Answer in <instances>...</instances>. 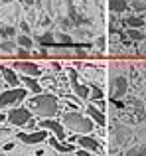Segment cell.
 Returning a JSON list of instances; mask_svg holds the SVG:
<instances>
[{
	"label": "cell",
	"instance_id": "6da1fadb",
	"mask_svg": "<svg viewBox=\"0 0 146 156\" xmlns=\"http://www.w3.org/2000/svg\"><path fill=\"white\" fill-rule=\"evenodd\" d=\"M26 109L40 119H54L59 111V101L54 95H32L26 101Z\"/></svg>",
	"mask_w": 146,
	"mask_h": 156
},
{
	"label": "cell",
	"instance_id": "7a4b0ae2",
	"mask_svg": "<svg viewBox=\"0 0 146 156\" xmlns=\"http://www.w3.org/2000/svg\"><path fill=\"white\" fill-rule=\"evenodd\" d=\"M61 125L65 126V129H69L71 133H77V134H89L95 130V122L91 121V119L87 117V115H81L77 113V111H73V113H65L61 119Z\"/></svg>",
	"mask_w": 146,
	"mask_h": 156
},
{
	"label": "cell",
	"instance_id": "3957f363",
	"mask_svg": "<svg viewBox=\"0 0 146 156\" xmlns=\"http://www.w3.org/2000/svg\"><path fill=\"white\" fill-rule=\"evenodd\" d=\"M28 97V91L24 87H16V89H6L0 93V111L8 109V107H16L20 101H24Z\"/></svg>",
	"mask_w": 146,
	"mask_h": 156
},
{
	"label": "cell",
	"instance_id": "277c9868",
	"mask_svg": "<svg viewBox=\"0 0 146 156\" xmlns=\"http://www.w3.org/2000/svg\"><path fill=\"white\" fill-rule=\"evenodd\" d=\"M32 119H34V115H32L26 107H12V109L6 113V122L10 126H14V129L16 126H18V129L20 126H26Z\"/></svg>",
	"mask_w": 146,
	"mask_h": 156
},
{
	"label": "cell",
	"instance_id": "5b68a950",
	"mask_svg": "<svg viewBox=\"0 0 146 156\" xmlns=\"http://www.w3.org/2000/svg\"><path fill=\"white\" fill-rule=\"evenodd\" d=\"M22 20V8L18 6L16 2L12 4H4L0 8V22L6 24V26H16Z\"/></svg>",
	"mask_w": 146,
	"mask_h": 156
},
{
	"label": "cell",
	"instance_id": "8992f818",
	"mask_svg": "<svg viewBox=\"0 0 146 156\" xmlns=\"http://www.w3.org/2000/svg\"><path fill=\"white\" fill-rule=\"evenodd\" d=\"M113 140H115L116 146H128V142L134 140V130L128 125H115L113 129Z\"/></svg>",
	"mask_w": 146,
	"mask_h": 156
},
{
	"label": "cell",
	"instance_id": "52a82bcc",
	"mask_svg": "<svg viewBox=\"0 0 146 156\" xmlns=\"http://www.w3.org/2000/svg\"><path fill=\"white\" fill-rule=\"evenodd\" d=\"M18 142H22V144L26 146H34V144H42V142H46L47 138V130L40 129V130H32V133H18Z\"/></svg>",
	"mask_w": 146,
	"mask_h": 156
},
{
	"label": "cell",
	"instance_id": "ba28073f",
	"mask_svg": "<svg viewBox=\"0 0 146 156\" xmlns=\"http://www.w3.org/2000/svg\"><path fill=\"white\" fill-rule=\"evenodd\" d=\"M38 125H40V129L54 133L55 136H57V140L65 142V138H67V136H65V126L61 125V121H55V119H42Z\"/></svg>",
	"mask_w": 146,
	"mask_h": 156
},
{
	"label": "cell",
	"instance_id": "9c48e42d",
	"mask_svg": "<svg viewBox=\"0 0 146 156\" xmlns=\"http://www.w3.org/2000/svg\"><path fill=\"white\" fill-rule=\"evenodd\" d=\"M111 97L113 99H123V97H127L128 93V79L124 75H116L115 79L111 81Z\"/></svg>",
	"mask_w": 146,
	"mask_h": 156
},
{
	"label": "cell",
	"instance_id": "30bf717a",
	"mask_svg": "<svg viewBox=\"0 0 146 156\" xmlns=\"http://www.w3.org/2000/svg\"><path fill=\"white\" fill-rule=\"evenodd\" d=\"M77 142H79V146L83 150H89V152H103L101 150V140L95 136H89V134H83V136L77 138Z\"/></svg>",
	"mask_w": 146,
	"mask_h": 156
},
{
	"label": "cell",
	"instance_id": "8fae6325",
	"mask_svg": "<svg viewBox=\"0 0 146 156\" xmlns=\"http://www.w3.org/2000/svg\"><path fill=\"white\" fill-rule=\"evenodd\" d=\"M69 79H71V89H73V93L77 95V99H89V87L87 85H83V83H79V79H77V73L75 71H71L69 73Z\"/></svg>",
	"mask_w": 146,
	"mask_h": 156
},
{
	"label": "cell",
	"instance_id": "7c38bea8",
	"mask_svg": "<svg viewBox=\"0 0 146 156\" xmlns=\"http://www.w3.org/2000/svg\"><path fill=\"white\" fill-rule=\"evenodd\" d=\"M20 83H22V87L26 89L28 93H34V95H40V93L43 91V87L40 85V81L36 79V77H30V75H20Z\"/></svg>",
	"mask_w": 146,
	"mask_h": 156
},
{
	"label": "cell",
	"instance_id": "4fadbf2b",
	"mask_svg": "<svg viewBox=\"0 0 146 156\" xmlns=\"http://www.w3.org/2000/svg\"><path fill=\"white\" fill-rule=\"evenodd\" d=\"M0 73H2V79L10 85V89H16V87L22 85V83H20V75H18L16 69H12V67H0Z\"/></svg>",
	"mask_w": 146,
	"mask_h": 156
},
{
	"label": "cell",
	"instance_id": "5bb4252c",
	"mask_svg": "<svg viewBox=\"0 0 146 156\" xmlns=\"http://www.w3.org/2000/svg\"><path fill=\"white\" fill-rule=\"evenodd\" d=\"M85 109H87V117L91 119L97 126H105L107 125V117H105V113L101 109H97L95 105H87Z\"/></svg>",
	"mask_w": 146,
	"mask_h": 156
},
{
	"label": "cell",
	"instance_id": "9a60e30c",
	"mask_svg": "<svg viewBox=\"0 0 146 156\" xmlns=\"http://www.w3.org/2000/svg\"><path fill=\"white\" fill-rule=\"evenodd\" d=\"M16 69L24 71L26 75H30V77L34 75L36 79H38V77H42V69H40L36 63H16Z\"/></svg>",
	"mask_w": 146,
	"mask_h": 156
},
{
	"label": "cell",
	"instance_id": "2e32d148",
	"mask_svg": "<svg viewBox=\"0 0 146 156\" xmlns=\"http://www.w3.org/2000/svg\"><path fill=\"white\" fill-rule=\"evenodd\" d=\"M107 6L111 14H123L128 8V0H107Z\"/></svg>",
	"mask_w": 146,
	"mask_h": 156
},
{
	"label": "cell",
	"instance_id": "e0dca14e",
	"mask_svg": "<svg viewBox=\"0 0 146 156\" xmlns=\"http://www.w3.org/2000/svg\"><path fill=\"white\" fill-rule=\"evenodd\" d=\"M36 42H38L40 46H43V48H54L55 46V36L51 34V32H46V34L36 36Z\"/></svg>",
	"mask_w": 146,
	"mask_h": 156
},
{
	"label": "cell",
	"instance_id": "ac0fdd59",
	"mask_svg": "<svg viewBox=\"0 0 146 156\" xmlns=\"http://www.w3.org/2000/svg\"><path fill=\"white\" fill-rule=\"evenodd\" d=\"M16 46L22 48V50H32L34 48V38L26 34H18L16 36Z\"/></svg>",
	"mask_w": 146,
	"mask_h": 156
},
{
	"label": "cell",
	"instance_id": "d6986e66",
	"mask_svg": "<svg viewBox=\"0 0 146 156\" xmlns=\"http://www.w3.org/2000/svg\"><path fill=\"white\" fill-rule=\"evenodd\" d=\"M124 156H146V144H132L127 148V152H124Z\"/></svg>",
	"mask_w": 146,
	"mask_h": 156
},
{
	"label": "cell",
	"instance_id": "ffe728a7",
	"mask_svg": "<svg viewBox=\"0 0 146 156\" xmlns=\"http://www.w3.org/2000/svg\"><path fill=\"white\" fill-rule=\"evenodd\" d=\"M54 36H55V46H57V44H61V46H65V48L75 46V44H73V38H71V36L61 34V32H57V34H54Z\"/></svg>",
	"mask_w": 146,
	"mask_h": 156
},
{
	"label": "cell",
	"instance_id": "44dd1931",
	"mask_svg": "<svg viewBox=\"0 0 146 156\" xmlns=\"http://www.w3.org/2000/svg\"><path fill=\"white\" fill-rule=\"evenodd\" d=\"M14 36H16V28L14 26H6V24L0 26V38L2 40H12Z\"/></svg>",
	"mask_w": 146,
	"mask_h": 156
},
{
	"label": "cell",
	"instance_id": "7402d4cb",
	"mask_svg": "<svg viewBox=\"0 0 146 156\" xmlns=\"http://www.w3.org/2000/svg\"><path fill=\"white\" fill-rule=\"evenodd\" d=\"M16 50H18V46H16L14 40H2V42H0V51H4V53H14Z\"/></svg>",
	"mask_w": 146,
	"mask_h": 156
},
{
	"label": "cell",
	"instance_id": "603a6c76",
	"mask_svg": "<svg viewBox=\"0 0 146 156\" xmlns=\"http://www.w3.org/2000/svg\"><path fill=\"white\" fill-rule=\"evenodd\" d=\"M128 6H130L136 14H140L142 18L146 16V2H142V0H130V4H128Z\"/></svg>",
	"mask_w": 146,
	"mask_h": 156
},
{
	"label": "cell",
	"instance_id": "cb8c5ba5",
	"mask_svg": "<svg viewBox=\"0 0 146 156\" xmlns=\"http://www.w3.org/2000/svg\"><path fill=\"white\" fill-rule=\"evenodd\" d=\"M127 24H128V28H144V18L142 16H128V20H127Z\"/></svg>",
	"mask_w": 146,
	"mask_h": 156
},
{
	"label": "cell",
	"instance_id": "d4e9b609",
	"mask_svg": "<svg viewBox=\"0 0 146 156\" xmlns=\"http://www.w3.org/2000/svg\"><path fill=\"white\" fill-rule=\"evenodd\" d=\"M128 38L134 40V42H142L144 40V32L138 30V28H128Z\"/></svg>",
	"mask_w": 146,
	"mask_h": 156
},
{
	"label": "cell",
	"instance_id": "484cf974",
	"mask_svg": "<svg viewBox=\"0 0 146 156\" xmlns=\"http://www.w3.org/2000/svg\"><path fill=\"white\" fill-rule=\"evenodd\" d=\"M134 136L138 138V140L142 142V144L146 142V122H140V125L136 126V130H134Z\"/></svg>",
	"mask_w": 146,
	"mask_h": 156
},
{
	"label": "cell",
	"instance_id": "4316f807",
	"mask_svg": "<svg viewBox=\"0 0 146 156\" xmlns=\"http://www.w3.org/2000/svg\"><path fill=\"white\" fill-rule=\"evenodd\" d=\"M12 136H14V134H12L10 129H2V130H0V142H8Z\"/></svg>",
	"mask_w": 146,
	"mask_h": 156
},
{
	"label": "cell",
	"instance_id": "83f0119b",
	"mask_svg": "<svg viewBox=\"0 0 146 156\" xmlns=\"http://www.w3.org/2000/svg\"><path fill=\"white\" fill-rule=\"evenodd\" d=\"M18 26H20V30H22V34H26V36H30V34H32V28H30V24H28L24 18L20 20V24H18Z\"/></svg>",
	"mask_w": 146,
	"mask_h": 156
},
{
	"label": "cell",
	"instance_id": "f1b7e54d",
	"mask_svg": "<svg viewBox=\"0 0 146 156\" xmlns=\"http://www.w3.org/2000/svg\"><path fill=\"white\" fill-rule=\"evenodd\" d=\"M59 26H61V30H67V28H69V20L61 18V20H59Z\"/></svg>",
	"mask_w": 146,
	"mask_h": 156
},
{
	"label": "cell",
	"instance_id": "f546056e",
	"mask_svg": "<svg viewBox=\"0 0 146 156\" xmlns=\"http://www.w3.org/2000/svg\"><path fill=\"white\" fill-rule=\"evenodd\" d=\"M95 46H97V48H99V50H103V48H105V38H103V36H101V38H97V42H95Z\"/></svg>",
	"mask_w": 146,
	"mask_h": 156
},
{
	"label": "cell",
	"instance_id": "4dcf8cb0",
	"mask_svg": "<svg viewBox=\"0 0 146 156\" xmlns=\"http://www.w3.org/2000/svg\"><path fill=\"white\" fill-rule=\"evenodd\" d=\"M75 156H91V152H89V150H83V148H79L75 152Z\"/></svg>",
	"mask_w": 146,
	"mask_h": 156
},
{
	"label": "cell",
	"instance_id": "1f68e13d",
	"mask_svg": "<svg viewBox=\"0 0 146 156\" xmlns=\"http://www.w3.org/2000/svg\"><path fill=\"white\" fill-rule=\"evenodd\" d=\"M36 2H38V0H24V4H26V6H30V8H34Z\"/></svg>",
	"mask_w": 146,
	"mask_h": 156
},
{
	"label": "cell",
	"instance_id": "d6a6232c",
	"mask_svg": "<svg viewBox=\"0 0 146 156\" xmlns=\"http://www.w3.org/2000/svg\"><path fill=\"white\" fill-rule=\"evenodd\" d=\"M2 122H6V113L0 111V125H2Z\"/></svg>",
	"mask_w": 146,
	"mask_h": 156
},
{
	"label": "cell",
	"instance_id": "836d02e7",
	"mask_svg": "<svg viewBox=\"0 0 146 156\" xmlns=\"http://www.w3.org/2000/svg\"><path fill=\"white\" fill-rule=\"evenodd\" d=\"M2 4H12V2H16V0H0Z\"/></svg>",
	"mask_w": 146,
	"mask_h": 156
},
{
	"label": "cell",
	"instance_id": "e575fe53",
	"mask_svg": "<svg viewBox=\"0 0 146 156\" xmlns=\"http://www.w3.org/2000/svg\"><path fill=\"white\" fill-rule=\"evenodd\" d=\"M0 156H6V154H0Z\"/></svg>",
	"mask_w": 146,
	"mask_h": 156
},
{
	"label": "cell",
	"instance_id": "d590c367",
	"mask_svg": "<svg viewBox=\"0 0 146 156\" xmlns=\"http://www.w3.org/2000/svg\"><path fill=\"white\" fill-rule=\"evenodd\" d=\"M142 2H146V0H142Z\"/></svg>",
	"mask_w": 146,
	"mask_h": 156
}]
</instances>
